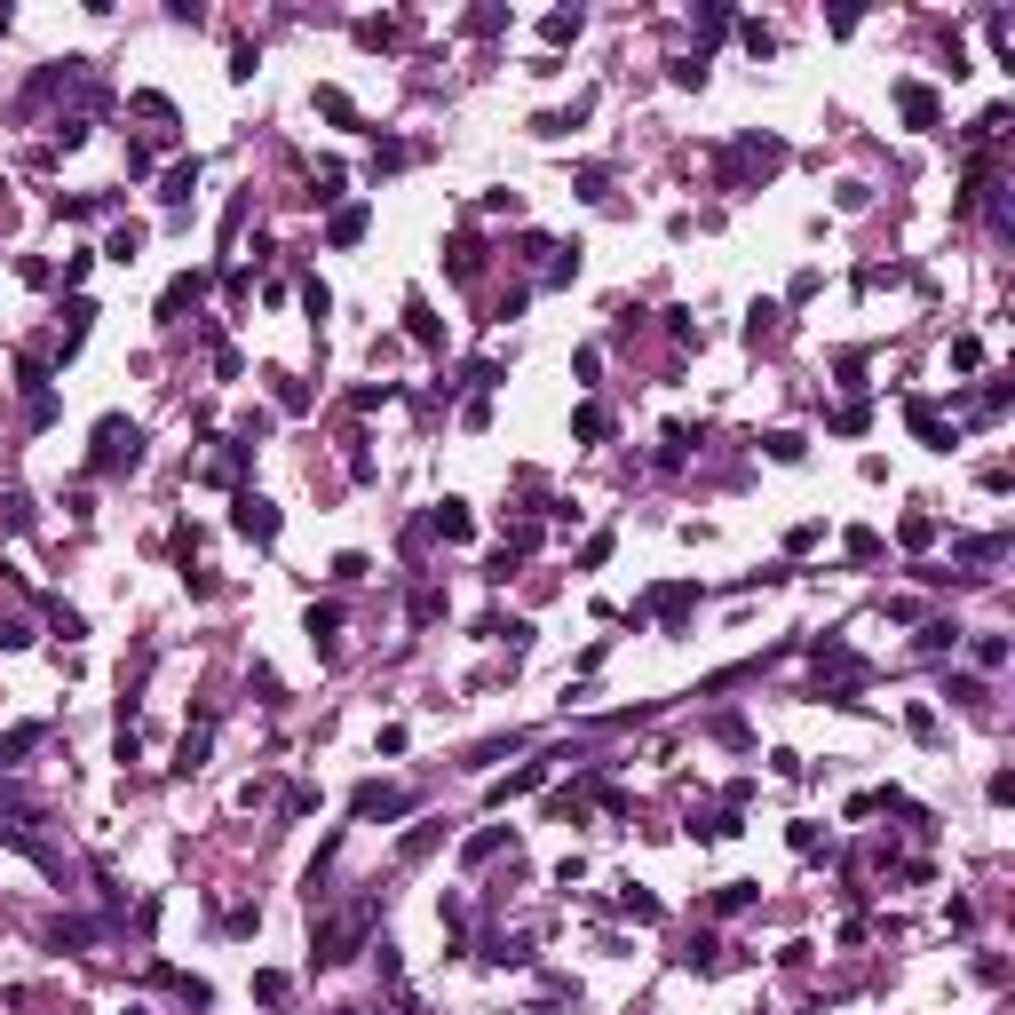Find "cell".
Here are the masks:
<instances>
[{
    "mask_svg": "<svg viewBox=\"0 0 1015 1015\" xmlns=\"http://www.w3.org/2000/svg\"><path fill=\"white\" fill-rule=\"evenodd\" d=\"M96 468H135V460H143V429H135V421H104V429H96Z\"/></svg>",
    "mask_w": 1015,
    "mask_h": 1015,
    "instance_id": "obj_1",
    "label": "cell"
},
{
    "mask_svg": "<svg viewBox=\"0 0 1015 1015\" xmlns=\"http://www.w3.org/2000/svg\"><path fill=\"white\" fill-rule=\"evenodd\" d=\"M246 540H278V508L270 500H254V492H238V516H230Z\"/></svg>",
    "mask_w": 1015,
    "mask_h": 1015,
    "instance_id": "obj_2",
    "label": "cell"
},
{
    "mask_svg": "<svg viewBox=\"0 0 1015 1015\" xmlns=\"http://www.w3.org/2000/svg\"><path fill=\"white\" fill-rule=\"evenodd\" d=\"M897 104H904V119H912V127H936V96H928L920 80H904V88H897Z\"/></svg>",
    "mask_w": 1015,
    "mask_h": 1015,
    "instance_id": "obj_3",
    "label": "cell"
},
{
    "mask_svg": "<svg viewBox=\"0 0 1015 1015\" xmlns=\"http://www.w3.org/2000/svg\"><path fill=\"white\" fill-rule=\"evenodd\" d=\"M397 809H413L405 793H389V786H365L357 793V817H397Z\"/></svg>",
    "mask_w": 1015,
    "mask_h": 1015,
    "instance_id": "obj_4",
    "label": "cell"
},
{
    "mask_svg": "<svg viewBox=\"0 0 1015 1015\" xmlns=\"http://www.w3.org/2000/svg\"><path fill=\"white\" fill-rule=\"evenodd\" d=\"M429 524H437V532H445V540H468V508H460V500H445V508H437V516H429Z\"/></svg>",
    "mask_w": 1015,
    "mask_h": 1015,
    "instance_id": "obj_5",
    "label": "cell"
},
{
    "mask_svg": "<svg viewBox=\"0 0 1015 1015\" xmlns=\"http://www.w3.org/2000/svg\"><path fill=\"white\" fill-rule=\"evenodd\" d=\"M318 112L341 119V127H357V112H349V96H341V88H318Z\"/></svg>",
    "mask_w": 1015,
    "mask_h": 1015,
    "instance_id": "obj_6",
    "label": "cell"
},
{
    "mask_svg": "<svg viewBox=\"0 0 1015 1015\" xmlns=\"http://www.w3.org/2000/svg\"><path fill=\"white\" fill-rule=\"evenodd\" d=\"M357 230H365V207H341V215H334V246H349Z\"/></svg>",
    "mask_w": 1015,
    "mask_h": 1015,
    "instance_id": "obj_7",
    "label": "cell"
},
{
    "mask_svg": "<svg viewBox=\"0 0 1015 1015\" xmlns=\"http://www.w3.org/2000/svg\"><path fill=\"white\" fill-rule=\"evenodd\" d=\"M254 1000H270V1008H278V1000H286V976H278V968H262V976H254Z\"/></svg>",
    "mask_w": 1015,
    "mask_h": 1015,
    "instance_id": "obj_8",
    "label": "cell"
}]
</instances>
